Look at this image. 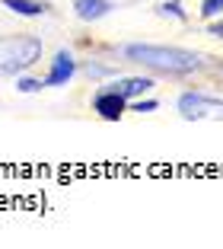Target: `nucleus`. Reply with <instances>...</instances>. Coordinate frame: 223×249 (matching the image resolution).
Instances as JSON below:
<instances>
[{
  "mask_svg": "<svg viewBox=\"0 0 223 249\" xmlns=\"http://www.w3.org/2000/svg\"><path fill=\"white\" fill-rule=\"evenodd\" d=\"M115 58L124 64L144 67L153 77L166 80H194V77H214L217 58L207 52H194V48H179V45H147V42H128L112 48Z\"/></svg>",
  "mask_w": 223,
  "mask_h": 249,
  "instance_id": "nucleus-1",
  "label": "nucleus"
},
{
  "mask_svg": "<svg viewBox=\"0 0 223 249\" xmlns=\"http://www.w3.org/2000/svg\"><path fill=\"white\" fill-rule=\"evenodd\" d=\"M45 58V42L35 32H0V80L32 71Z\"/></svg>",
  "mask_w": 223,
  "mask_h": 249,
  "instance_id": "nucleus-2",
  "label": "nucleus"
},
{
  "mask_svg": "<svg viewBox=\"0 0 223 249\" xmlns=\"http://www.w3.org/2000/svg\"><path fill=\"white\" fill-rule=\"evenodd\" d=\"M175 112L185 122H204V118H223V99L204 89H185L175 99Z\"/></svg>",
  "mask_w": 223,
  "mask_h": 249,
  "instance_id": "nucleus-3",
  "label": "nucleus"
},
{
  "mask_svg": "<svg viewBox=\"0 0 223 249\" xmlns=\"http://www.w3.org/2000/svg\"><path fill=\"white\" fill-rule=\"evenodd\" d=\"M77 73H80V58L73 54V48H58L48 61V71H45L42 83H45V89L48 87H67Z\"/></svg>",
  "mask_w": 223,
  "mask_h": 249,
  "instance_id": "nucleus-4",
  "label": "nucleus"
},
{
  "mask_svg": "<svg viewBox=\"0 0 223 249\" xmlns=\"http://www.w3.org/2000/svg\"><path fill=\"white\" fill-rule=\"evenodd\" d=\"M93 112L102 118V122H121L128 115V99H124L118 89H112L108 83H99L93 89V99H89Z\"/></svg>",
  "mask_w": 223,
  "mask_h": 249,
  "instance_id": "nucleus-5",
  "label": "nucleus"
},
{
  "mask_svg": "<svg viewBox=\"0 0 223 249\" xmlns=\"http://www.w3.org/2000/svg\"><path fill=\"white\" fill-rule=\"evenodd\" d=\"M105 83L112 89H118V93L131 103V99H137V96L153 93L156 77H153V73H118V77H112V80H105Z\"/></svg>",
  "mask_w": 223,
  "mask_h": 249,
  "instance_id": "nucleus-6",
  "label": "nucleus"
},
{
  "mask_svg": "<svg viewBox=\"0 0 223 249\" xmlns=\"http://www.w3.org/2000/svg\"><path fill=\"white\" fill-rule=\"evenodd\" d=\"M70 10L80 22L93 26V22H102L105 16H112L115 0H70Z\"/></svg>",
  "mask_w": 223,
  "mask_h": 249,
  "instance_id": "nucleus-7",
  "label": "nucleus"
},
{
  "mask_svg": "<svg viewBox=\"0 0 223 249\" xmlns=\"http://www.w3.org/2000/svg\"><path fill=\"white\" fill-rule=\"evenodd\" d=\"M0 7H7L10 13L19 16V19H38V16L51 13L48 0H0Z\"/></svg>",
  "mask_w": 223,
  "mask_h": 249,
  "instance_id": "nucleus-8",
  "label": "nucleus"
},
{
  "mask_svg": "<svg viewBox=\"0 0 223 249\" xmlns=\"http://www.w3.org/2000/svg\"><path fill=\"white\" fill-rule=\"evenodd\" d=\"M80 73H86L89 80H112V77H118L121 73V67L112 64V61H102V58H83L80 61Z\"/></svg>",
  "mask_w": 223,
  "mask_h": 249,
  "instance_id": "nucleus-9",
  "label": "nucleus"
},
{
  "mask_svg": "<svg viewBox=\"0 0 223 249\" xmlns=\"http://www.w3.org/2000/svg\"><path fill=\"white\" fill-rule=\"evenodd\" d=\"M153 13L163 16V19H175V22H188L191 19L188 10H185V0H163V3L153 7Z\"/></svg>",
  "mask_w": 223,
  "mask_h": 249,
  "instance_id": "nucleus-10",
  "label": "nucleus"
},
{
  "mask_svg": "<svg viewBox=\"0 0 223 249\" xmlns=\"http://www.w3.org/2000/svg\"><path fill=\"white\" fill-rule=\"evenodd\" d=\"M159 109V99L156 96H137V99H131L128 103V112H137V115H147V112H156Z\"/></svg>",
  "mask_w": 223,
  "mask_h": 249,
  "instance_id": "nucleus-11",
  "label": "nucleus"
},
{
  "mask_svg": "<svg viewBox=\"0 0 223 249\" xmlns=\"http://www.w3.org/2000/svg\"><path fill=\"white\" fill-rule=\"evenodd\" d=\"M45 89V83H42V77H29V71L26 73H19V77H16V93H42Z\"/></svg>",
  "mask_w": 223,
  "mask_h": 249,
  "instance_id": "nucleus-12",
  "label": "nucleus"
},
{
  "mask_svg": "<svg viewBox=\"0 0 223 249\" xmlns=\"http://www.w3.org/2000/svg\"><path fill=\"white\" fill-rule=\"evenodd\" d=\"M198 16L204 22L214 19V16H223V0H201V7H198Z\"/></svg>",
  "mask_w": 223,
  "mask_h": 249,
  "instance_id": "nucleus-13",
  "label": "nucleus"
},
{
  "mask_svg": "<svg viewBox=\"0 0 223 249\" xmlns=\"http://www.w3.org/2000/svg\"><path fill=\"white\" fill-rule=\"evenodd\" d=\"M204 32H207V36H214V38H223V16L207 19V22H204Z\"/></svg>",
  "mask_w": 223,
  "mask_h": 249,
  "instance_id": "nucleus-14",
  "label": "nucleus"
},
{
  "mask_svg": "<svg viewBox=\"0 0 223 249\" xmlns=\"http://www.w3.org/2000/svg\"><path fill=\"white\" fill-rule=\"evenodd\" d=\"M214 77H220V80H223V58H217V67H214Z\"/></svg>",
  "mask_w": 223,
  "mask_h": 249,
  "instance_id": "nucleus-15",
  "label": "nucleus"
}]
</instances>
